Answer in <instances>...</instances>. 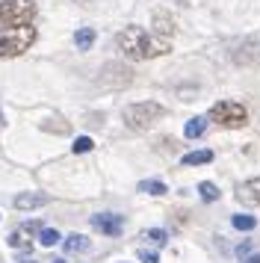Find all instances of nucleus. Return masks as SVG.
<instances>
[{"label":"nucleus","mask_w":260,"mask_h":263,"mask_svg":"<svg viewBox=\"0 0 260 263\" xmlns=\"http://www.w3.org/2000/svg\"><path fill=\"white\" fill-rule=\"evenodd\" d=\"M139 260L142 263H160V254L157 251H148V249H139Z\"/></svg>","instance_id":"24"},{"label":"nucleus","mask_w":260,"mask_h":263,"mask_svg":"<svg viewBox=\"0 0 260 263\" xmlns=\"http://www.w3.org/2000/svg\"><path fill=\"white\" fill-rule=\"evenodd\" d=\"M116 45L118 50L127 57V60H154V57H163V53H169V42L160 36H151L148 30H142V27H124L121 33L116 36Z\"/></svg>","instance_id":"1"},{"label":"nucleus","mask_w":260,"mask_h":263,"mask_svg":"<svg viewBox=\"0 0 260 263\" xmlns=\"http://www.w3.org/2000/svg\"><path fill=\"white\" fill-rule=\"evenodd\" d=\"M210 121L222 127H243L248 121V112L239 101H216L210 107Z\"/></svg>","instance_id":"5"},{"label":"nucleus","mask_w":260,"mask_h":263,"mask_svg":"<svg viewBox=\"0 0 260 263\" xmlns=\"http://www.w3.org/2000/svg\"><path fill=\"white\" fill-rule=\"evenodd\" d=\"M236 198L243 204H260V178L243 180V183L236 186Z\"/></svg>","instance_id":"8"},{"label":"nucleus","mask_w":260,"mask_h":263,"mask_svg":"<svg viewBox=\"0 0 260 263\" xmlns=\"http://www.w3.org/2000/svg\"><path fill=\"white\" fill-rule=\"evenodd\" d=\"M231 225L236 228V231H254V225H257V219L248 213H236L234 219H231Z\"/></svg>","instance_id":"18"},{"label":"nucleus","mask_w":260,"mask_h":263,"mask_svg":"<svg viewBox=\"0 0 260 263\" xmlns=\"http://www.w3.org/2000/svg\"><path fill=\"white\" fill-rule=\"evenodd\" d=\"M39 242L42 246H57V242H62V237H59V231H53V228H42L39 231Z\"/></svg>","instance_id":"21"},{"label":"nucleus","mask_w":260,"mask_h":263,"mask_svg":"<svg viewBox=\"0 0 260 263\" xmlns=\"http://www.w3.org/2000/svg\"><path fill=\"white\" fill-rule=\"evenodd\" d=\"M27 234H30V231H27V228H18V231H12L9 234V246L12 249H18V251H30V239H27Z\"/></svg>","instance_id":"15"},{"label":"nucleus","mask_w":260,"mask_h":263,"mask_svg":"<svg viewBox=\"0 0 260 263\" xmlns=\"http://www.w3.org/2000/svg\"><path fill=\"white\" fill-rule=\"evenodd\" d=\"M50 201L45 192H18L15 195V207L18 210H35V207H45Z\"/></svg>","instance_id":"9"},{"label":"nucleus","mask_w":260,"mask_h":263,"mask_svg":"<svg viewBox=\"0 0 260 263\" xmlns=\"http://www.w3.org/2000/svg\"><path fill=\"white\" fill-rule=\"evenodd\" d=\"M35 18V0H0V21L6 27H30Z\"/></svg>","instance_id":"4"},{"label":"nucleus","mask_w":260,"mask_h":263,"mask_svg":"<svg viewBox=\"0 0 260 263\" xmlns=\"http://www.w3.org/2000/svg\"><path fill=\"white\" fill-rule=\"evenodd\" d=\"M18 263H35V260H30V257H18Z\"/></svg>","instance_id":"26"},{"label":"nucleus","mask_w":260,"mask_h":263,"mask_svg":"<svg viewBox=\"0 0 260 263\" xmlns=\"http://www.w3.org/2000/svg\"><path fill=\"white\" fill-rule=\"evenodd\" d=\"M231 60L243 68H257L260 65V39H243L234 50H231Z\"/></svg>","instance_id":"6"},{"label":"nucleus","mask_w":260,"mask_h":263,"mask_svg":"<svg viewBox=\"0 0 260 263\" xmlns=\"http://www.w3.org/2000/svg\"><path fill=\"white\" fill-rule=\"evenodd\" d=\"M139 192H145V195H165V192H169V190H165V183H163V180H142V183H139Z\"/></svg>","instance_id":"17"},{"label":"nucleus","mask_w":260,"mask_h":263,"mask_svg":"<svg viewBox=\"0 0 260 263\" xmlns=\"http://www.w3.org/2000/svg\"><path fill=\"white\" fill-rule=\"evenodd\" d=\"M74 45H77V50H89L95 45V30L92 27H80L77 33H74Z\"/></svg>","instance_id":"13"},{"label":"nucleus","mask_w":260,"mask_h":263,"mask_svg":"<svg viewBox=\"0 0 260 263\" xmlns=\"http://www.w3.org/2000/svg\"><path fill=\"white\" fill-rule=\"evenodd\" d=\"M165 116V107L157 101H139V104H127L121 119L130 130H148L154 121H160Z\"/></svg>","instance_id":"3"},{"label":"nucleus","mask_w":260,"mask_h":263,"mask_svg":"<svg viewBox=\"0 0 260 263\" xmlns=\"http://www.w3.org/2000/svg\"><path fill=\"white\" fill-rule=\"evenodd\" d=\"M154 24H157V33H160V30H163L165 36H172V33H175V21H172L165 12H154Z\"/></svg>","instance_id":"20"},{"label":"nucleus","mask_w":260,"mask_h":263,"mask_svg":"<svg viewBox=\"0 0 260 263\" xmlns=\"http://www.w3.org/2000/svg\"><path fill=\"white\" fill-rule=\"evenodd\" d=\"M204 130H207V119H204V116H195V119H189L187 124H183V136H187V139H198Z\"/></svg>","instance_id":"12"},{"label":"nucleus","mask_w":260,"mask_h":263,"mask_svg":"<svg viewBox=\"0 0 260 263\" xmlns=\"http://www.w3.org/2000/svg\"><path fill=\"white\" fill-rule=\"evenodd\" d=\"M92 228L95 231H101L106 237H118L121 231H124V216L118 213H95L92 216Z\"/></svg>","instance_id":"7"},{"label":"nucleus","mask_w":260,"mask_h":263,"mask_svg":"<svg viewBox=\"0 0 260 263\" xmlns=\"http://www.w3.org/2000/svg\"><path fill=\"white\" fill-rule=\"evenodd\" d=\"M35 42V27H0V60L21 57Z\"/></svg>","instance_id":"2"},{"label":"nucleus","mask_w":260,"mask_h":263,"mask_svg":"<svg viewBox=\"0 0 260 263\" xmlns=\"http://www.w3.org/2000/svg\"><path fill=\"white\" fill-rule=\"evenodd\" d=\"M243 263H260V254H248V257H246Z\"/></svg>","instance_id":"25"},{"label":"nucleus","mask_w":260,"mask_h":263,"mask_svg":"<svg viewBox=\"0 0 260 263\" xmlns=\"http://www.w3.org/2000/svg\"><path fill=\"white\" fill-rule=\"evenodd\" d=\"M62 246L68 254H80V251H89V237H83V234H68V237L62 239Z\"/></svg>","instance_id":"11"},{"label":"nucleus","mask_w":260,"mask_h":263,"mask_svg":"<svg viewBox=\"0 0 260 263\" xmlns=\"http://www.w3.org/2000/svg\"><path fill=\"white\" fill-rule=\"evenodd\" d=\"M198 192H201V198H204V201H219V195H222V192H219V186H216V183H210V180H201Z\"/></svg>","instance_id":"19"},{"label":"nucleus","mask_w":260,"mask_h":263,"mask_svg":"<svg viewBox=\"0 0 260 263\" xmlns=\"http://www.w3.org/2000/svg\"><path fill=\"white\" fill-rule=\"evenodd\" d=\"M142 239H145V242H154V246H160V249H163L165 242H169V234L160 231V228H145V231H142Z\"/></svg>","instance_id":"16"},{"label":"nucleus","mask_w":260,"mask_h":263,"mask_svg":"<svg viewBox=\"0 0 260 263\" xmlns=\"http://www.w3.org/2000/svg\"><path fill=\"white\" fill-rule=\"evenodd\" d=\"M121 263H124V260H121Z\"/></svg>","instance_id":"28"},{"label":"nucleus","mask_w":260,"mask_h":263,"mask_svg":"<svg viewBox=\"0 0 260 263\" xmlns=\"http://www.w3.org/2000/svg\"><path fill=\"white\" fill-rule=\"evenodd\" d=\"M210 160H213L210 148H204V151H189V154H183V166H204V163H210Z\"/></svg>","instance_id":"14"},{"label":"nucleus","mask_w":260,"mask_h":263,"mask_svg":"<svg viewBox=\"0 0 260 263\" xmlns=\"http://www.w3.org/2000/svg\"><path fill=\"white\" fill-rule=\"evenodd\" d=\"M104 71L113 74V77H104V83H113V86H127L130 83V71L124 65H106Z\"/></svg>","instance_id":"10"},{"label":"nucleus","mask_w":260,"mask_h":263,"mask_svg":"<svg viewBox=\"0 0 260 263\" xmlns=\"http://www.w3.org/2000/svg\"><path fill=\"white\" fill-rule=\"evenodd\" d=\"M50 263H65V257H53V260H50Z\"/></svg>","instance_id":"27"},{"label":"nucleus","mask_w":260,"mask_h":263,"mask_svg":"<svg viewBox=\"0 0 260 263\" xmlns=\"http://www.w3.org/2000/svg\"><path fill=\"white\" fill-rule=\"evenodd\" d=\"M251 249H254V242H251V239H243V242H239V246H236V257H243V260H246L248 254H251Z\"/></svg>","instance_id":"23"},{"label":"nucleus","mask_w":260,"mask_h":263,"mask_svg":"<svg viewBox=\"0 0 260 263\" xmlns=\"http://www.w3.org/2000/svg\"><path fill=\"white\" fill-rule=\"evenodd\" d=\"M92 139H89V136H77V139H74V145H71V151H74V154H86V151H92Z\"/></svg>","instance_id":"22"}]
</instances>
